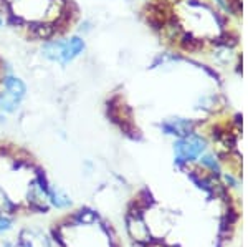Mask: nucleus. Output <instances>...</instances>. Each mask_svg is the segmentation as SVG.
<instances>
[{"mask_svg": "<svg viewBox=\"0 0 248 247\" xmlns=\"http://www.w3.org/2000/svg\"><path fill=\"white\" fill-rule=\"evenodd\" d=\"M0 88L5 90L14 98H17L20 103H23L25 98L29 97V86H27L25 80L18 77V75H15L14 71L2 73V77H0Z\"/></svg>", "mask_w": 248, "mask_h": 247, "instance_id": "4", "label": "nucleus"}, {"mask_svg": "<svg viewBox=\"0 0 248 247\" xmlns=\"http://www.w3.org/2000/svg\"><path fill=\"white\" fill-rule=\"evenodd\" d=\"M63 43H65V37H55L42 42V45H40V57L45 62L51 63V65H58L60 58H62Z\"/></svg>", "mask_w": 248, "mask_h": 247, "instance_id": "5", "label": "nucleus"}, {"mask_svg": "<svg viewBox=\"0 0 248 247\" xmlns=\"http://www.w3.org/2000/svg\"><path fill=\"white\" fill-rule=\"evenodd\" d=\"M12 211H14V204H12V201L7 198V194L3 193V189L0 188V214L12 213Z\"/></svg>", "mask_w": 248, "mask_h": 247, "instance_id": "12", "label": "nucleus"}, {"mask_svg": "<svg viewBox=\"0 0 248 247\" xmlns=\"http://www.w3.org/2000/svg\"><path fill=\"white\" fill-rule=\"evenodd\" d=\"M162 130L166 131L167 134H177V136H187L192 131V123L187 121V119H170V121L164 123Z\"/></svg>", "mask_w": 248, "mask_h": 247, "instance_id": "7", "label": "nucleus"}, {"mask_svg": "<svg viewBox=\"0 0 248 247\" xmlns=\"http://www.w3.org/2000/svg\"><path fill=\"white\" fill-rule=\"evenodd\" d=\"M23 103H20L17 98H14L12 95L7 93L5 90L0 88V113L3 115H15L22 108Z\"/></svg>", "mask_w": 248, "mask_h": 247, "instance_id": "8", "label": "nucleus"}, {"mask_svg": "<svg viewBox=\"0 0 248 247\" xmlns=\"http://www.w3.org/2000/svg\"><path fill=\"white\" fill-rule=\"evenodd\" d=\"M48 196H50V202L53 206H57L60 209H65V208H70L71 206V199L68 198V194L65 193L63 189L57 188H48Z\"/></svg>", "mask_w": 248, "mask_h": 247, "instance_id": "9", "label": "nucleus"}, {"mask_svg": "<svg viewBox=\"0 0 248 247\" xmlns=\"http://www.w3.org/2000/svg\"><path fill=\"white\" fill-rule=\"evenodd\" d=\"M77 35H81V37H86V35H90L91 32L94 29V23L91 22L90 18H83V20H78L77 22Z\"/></svg>", "mask_w": 248, "mask_h": 247, "instance_id": "11", "label": "nucleus"}, {"mask_svg": "<svg viewBox=\"0 0 248 247\" xmlns=\"http://www.w3.org/2000/svg\"><path fill=\"white\" fill-rule=\"evenodd\" d=\"M3 25H5V17L0 15V29H3Z\"/></svg>", "mask_w": 248, "mask_h": 247, "instance_id": "14", "label": "nucleus"}, {"mask_svg": "<svg viewBox=\"0 0 248 247\" xmlns=\"http://www.w3.org/2000/svg\"><path fill=\"white\" fill-rule=\"evenodd\" d=\"M86 51V40L81 35H70L65 37V43H63V51H62V58H60L58 65L62 68H66L71 63H75L77 60L81 57Z\"/></svg>", "mask_w": 248, "mask_h": 247, "instance_id": "2", "label": "nucleus"}, {"mask_svg": "<svg viewBox=\"0 0 248 247\" xmlns=\"http://www.w3.org/2000/svg\"><path fill=\"white\" fill-rule=\"evenodd\" d=\"M174 148H175V159H177V163H186L201 156V153L205 149V143H203L202 138L190 133L187 136L181 138L179 141H175Z\"/></svg>", "mask_w": 248, "mask_h": 247, "instance_id": "1", "label": "nucleus"}, {"mask_svg": "<svg viewBox=\"0 0 248 247\" xmlns=\"http://www.w3.org/2000/svg\"><path fill=\"white\" fill-rule=\"evenodd\" d=\"M27 199L29 204L33 209L46 211L48 204H50V196H48V186H45L42 176L35 178L29 184V191H27Z\"/></svg>", "mask_w": 248, "mask_h": 247, "instance_id": "3", "label": "nucleus"}, {"mask_svg": "<svg viewBox=\"0 0 248 247\" xmlns=\"http://www.w3.org/2000/svg\"><path fill=\"white\" fill-rule=\"evenodd\" d=\"M12 228V221L9 217H5L3 214H0V232H3V231H9Z\"/></svg>", "mask_w": 248, "mask_h": 247, "instance_id": "13", "label": "nucleus"}, {"mask_svg": "<svg viewBox=\"0 0 248 247\" xmlns=\"http://www.w3.org/2000/svg\"><path fill=\"white\" fill-rule=\"evenodd\" d=\"M127 231H129L131 237H133L134 241H139V242L149 241V229H147L146 222L139 216H136V214L127 217Z\"/></svg>", "mask_w": 248, "mask_h": 247, "instance_id": "6", "label": "nucleus"}, {"mask_svg": "<svg viewBox=\"0 0 248 247\" xmlns=\"http://www.w3.org/2000/svg\"><path fill=\"white\" fill-rule=\"evenodd\" d=\"M23 246L25 247H51L45 236L37 232H25L23 234Z\"/></svg>", "mask_w": 248, "mask_h": 247, "instance_id": "10", "label": "nucleus"}]
</instances>
